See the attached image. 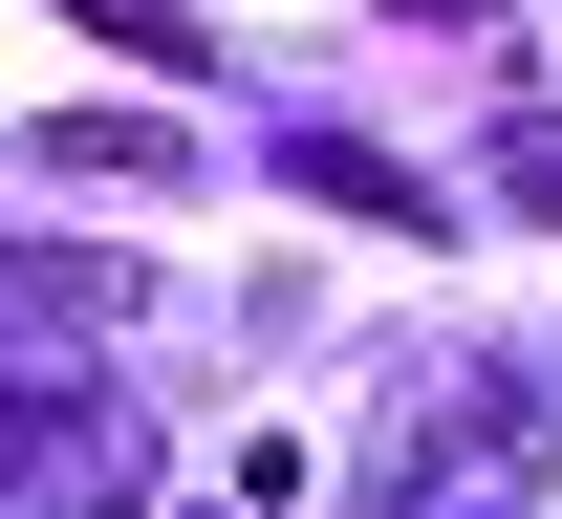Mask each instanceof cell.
Masks as SVG:
<instances>
[{"label": "cell", "mask_w": 562, "mask_h": 519, "mask_svg": "<svg viewBox=\"0 0 562 519\" xmlns=\"http://www.w3.org/2000/svg\"><path fill=\"white\" fill-rule=\"evenodd\" d=\"M87 44H131V66H195V22H173V0H66Z\"/></svg>", "instance_id": "obj_2"}, {"label": "cell", "mask_w": 562, "mask_h": 519, "mask_svg": "<svg viewBox=\"0 0 562 519\" xmlns=\"http://www.w3.org/2000/svg\"><path fill=\"white\" fill-rule=\"evenodd\" d=\"M497 195H519V217L562 238V109H519V131H497Z\"/></svg>", "instance_id": "obj_1"}]
</instances>
